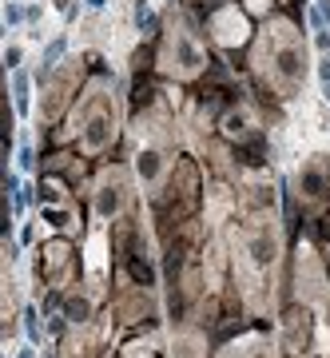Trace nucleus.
Masks as SVG:
<instances>
[{
    "label": "nucleus",
    "mask_w": 330,
    "mask_h": 358,
    "mask_svg": "<svg viewBox=\"0 0 330 358\" xmlns=\"http://www.w3.org/2000/svg\"><path fill=\"white\" fill-rule=\"evenodd\" d=\"M322 155H315V164L303 167V192L306 195H327L330 192V176L322 171V164H318Z\"/></svg>",
    "instance_id": "nucleus-1"
},
{
    "label": "nucleus",
    "mask_w": 330,
    "mask_h": 358,
    "mask_svg": "<svg viewBox=\"0 0 330 358\" xmlns=\"http://www.w3.org/2000/svg\"><path fill=\"white\" fill-rule=\"evenodd\" d=\"M318 80H322V84H330V56H322V60H318Z\"/></svg>",
    "instance_id": "nucleus-7"
},
{
    "label": "nucleus",
    "mask_w": 330,
    "mask_h": 358,
    "mask_svg": "<svg viewBox=\"0 0 330 358\" xmlns=\"http://www.w3.org/2000/svg\"><path fill=\"white\" fill-rule=\"evenodd\" d=\"M306 24H310V32H322V28H330V24H327V16L318 13L315 4H310V8H306Z\"/></svg>",
    "instance_id": "nucleus-4"
},
{
    "label": "nucleus",
    "mask_w": 330,
    "mask_h": 358,
    "mask_svg": "<svg viewBox=\"0 0 330 358\" xmlns=\"http://www.w3.org/2000/svg\"><path fill=\"white\" fill-rule=\"evenodd\" d=\"M13 88H16V103H20V112H28V76H24V72H16Z\"/></svg>",
    "instance_id": "nucleus-2"
},
{
    "label": "nucleus",
    "mask_w": 330,
    "mask_h": 358,
    "mask_svg": "<svg viewBox=\"0 0 330 358\" xmlns=\"http://www.w3.org/2000/svg\"><path fill=\"white\" fill-rule=\"evenodd\" d=\"M327 24H330V20H327Z\"/></svg>",
    "instance_id": "nucleus-11"
},
{
    "label": "nucleus",
    "mask_w": 330,
    "mask_h": 358,
    "mask_svg": "<svg viewBox=\"0 0 330 358\" xmlns=\"http://www.w3.org/2000/svg\"><path fill=\"white\" fill-rule=\"evenodd\" d=\"M322 96H327V103H330V84H322Z\"/></svg>",
    "instance_id": "nucleus-9"
},
{
    "label": "nucleus",
    "mask_w": 330,
    "mask_h": 358,
    "mask_svg": "<svg viewBox=\"0 0 330 358\" xmlns=\"http://www.w3.org/2000/svg\"><path fill=\"white\" fill-rule=\"evenodd\" d=\"M271 8H275V0H247V13H254V16H267Z\"/></svg>",
    "instance_id": "nucleus-5"
},
{
    "label": "nucleus",
    "mask_w": 330,
    "mask_h": 358,
    "mask_svg": "<svg viewBox=\"0 0 330 358\" xmlns=\"http://www.w3.org/2000/svg\"><path fill=\"white\" fill-rule=\"evenodd\" d=\"M88 8H103V0H88Z\"/></svg>",
    "instance_id": "nucleus-8"
},
{
    "label": "nucleus",
    "mask_w": 330,
    "mask_h": 358,
    "mask_svg": "<svg viewBox=\"0 0 330 358\" xmlns=\"http://www.w3.org/2000/svg\"><path fill=\"white\" fill-rule=\"evenodd\" d=\"M155 171H159V155H155V152H143V155H140V176L152 179Z\"/></svg>",
    "instance_id": "nucleus-3"
},
{
    "label": "nucleus",
    "mask_w": 330,
    "mask_h": 358,
    "mask_svg": "<svg viewBox=\"0 0 330 358\" xmlns=\"http://www.w3.org/2000/svg\"><path fill=\"white\" fill-rule=\"evenodd\" d=\"M56 8H68V0H56Z\"/></svg>",
    "instance_id": "nucleus-10"
},
{
    "label": "nucleus",
    "mask_w": 330,
    "mask_h": 358,
    "mask_svg": "<svg viewBox=\"0 0 330 358\" xmlns=\"http://www.w3.org/2000/svg\"><path fill=\"white\" fill-rule=\"evenodd\" d=\"M60 56H64V40H56V44H48V52H44V64H56V60H60Z\"/></svg>",
    "instance_id": "nucleus-6"
}]
</instances>
